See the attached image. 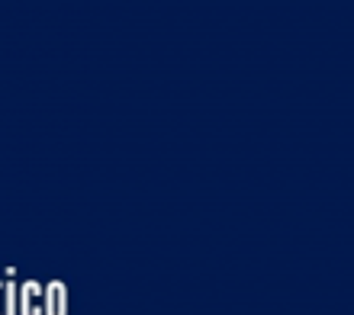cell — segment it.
Segmentation results:
<instances>
[{
    "mask_svg": "<svg viewBox=\"0 0 354 315\" xmlns=\"http://www.w3.org/2000/svg\"><path fill=\"white\" fill-rule=\"evenodd\" d=\"M7 287H3V315H17V293L19 287L13 283V270H7Z\"/></svg>",
    "mask_w": 354,
    "mask_h": 315,
    "instance_id": "obj_3",
    "label": "cell"
},
{
    "mask_svg": "<svg viewBox=\"0 0 354 315\" xmlns=\"http://www.w3.org/2000/svg\"><path fill=\"white\" fill-rule=\"evenodd\" d=\"M42 312L46 315H68V287L62 280H52L42 289Z\"/></svg>",
    "mask_w": 354,
    "mask_h": 315,
    "instance_id": "obj_1",
    "label": "cell"
},
{
    "mask_svg": "<svg viewBox=\"0 0 354 315\" xmlns=\"http://www.w3.org/2000/svg\"><path fill=\"white\" fill-rule=\"evenodd\" d=\"M0 303H3V289H0ZM0 315H3V306H0Z\"/></svg>",
    "mask_w": 354,
    "mask_h": 315,
    "instance_id": "obj_4",
    "label": "cell"
},
{
    "mask_svg": "<svg viewBox=\"0 0 354 315\" xmlns=\"http://www.w3.org/2000/svg\"><path fill=\"white\" fill-rule=\"evenodd\" d=\"M17 296H19V315H42V287L36 280H26Z\"/></svg>",
    "mask_w": 354,
    "mask_h": 315,
    "instance_id": "obj_2",
    "label": "cell"
}]
</instances>
